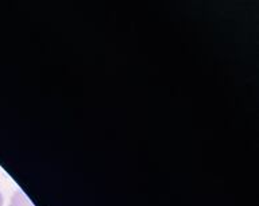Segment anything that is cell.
Masks as SVG:
<instances>
[{"mask_svg":"<svg viewBox=\"0 0 259 206\" xmlns=\"http://www.w3.org/2000/svg\"><path fill=\"white\" fill-rule=\"evenodd\" d=\"M10 206H34L22 191H15L11 198Z\"/></svg>","mask_w":259,"mask_h":206,"instance_id":"cell-1","label":"cell"},{"mask_svg":"<svg viewBox=\"0 0 259 206\" xmlns=\"http://www.w3.org/2000/svg\"><path fill=\"white\" fill-rule=\"evenodd\" d=\"M4 203V198H3V194L0 193V206H3Z\"/></svg>","mask_w":259,"mask_h":206,"instance_id":"cell-2","label":"cell"}]
</instances>
